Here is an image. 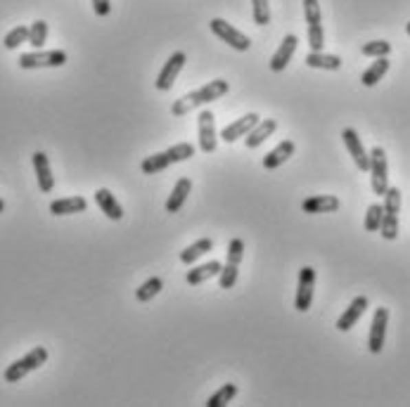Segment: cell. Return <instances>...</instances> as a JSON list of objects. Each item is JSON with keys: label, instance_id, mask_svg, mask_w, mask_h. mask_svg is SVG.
<instances>
[{"label": "cell", "instance_id": "1", "mask_svg": "<svg viewBox=\"0 0 410 407\" xmlns=\"http://www.w3.org/2000/svg\"><path fill=\"white\" fill-rule=\"evenodd\" d=\"M228 90H230V85H228L226 78L209 81L206 85H202V88H197V90H193V93H188V95H183V98L175 100L171 104V114L173 116H185V114H190L193 109H197V107L221 100Z\"/></svg>", "mask_w": 410, "mask_h": 407}, {"label": "cell", "instance_id": "2", "mask_svg": "<svg viewBox=\"0 0 410 407\" xmlns=\"http://www.w3.org/2000/svg\"><path fill=\"white\" fill-rule=\"evenodd\" d=\"M382 208L385 213H382L380 234L387 242H393L398 237V211H401V190L398 187H387Z\"/></svg>", "mask_w": 410, "mask_h": 407}, {"label": "cell", "instance_id": "3", "mask_svg": "<svg viewBox=\"0 0 410 407\" xmlns=\"http://www.w3.org/2000/svg\"><path fill=\"white\" fill-rule=\"evenodd\" d=\"M45 362H47V348H43V346L31 348L24 358H19V360H14L12 365H8V369H5V382L17 384L19 379H24L26 374L34 372V369L43 367Z\"/></svg>", "mask_w": 410, "mask_h": 407}, {"label": "cell", "instance_id": "4", "mask_svg": "<svg viewBox=\"0 0 410 407\" xmlns=\"http://www.w3.org/2000/svg\"><path fill=\"white\" fill-rule=\"evenodd\" d=\"M242 256H244V242L239 237L230 239V244H228L226 265L221 267V275H218L221 289H233V287H235L237 272H239V263H242Z\"/></svg>", "mask_w": 410, "mask_h": 407}, {"label": "cell", "instance_id": "5", "mask_svg": "<svg viewBox=\"0 0 410 407\" xmlns=\"http://www.w3.org/2000/svg\"><path fill=\"white\" fill-rule=\"evenodd\" d=\"M370 183L372 192L380 197H385L389 187V164H387V152L382 147H372L370 152Z\"/></svg>", "mask_w": 410, "mask_h": 407}, {"label": "cell", "instance_id": "6", "mask_svg": "<svg viewBox=\"0 0 410 407\" xmlns=\"http://www.w3.org/2000/svg\"><path fill=\"white\" fill-rule=\"evenodd\" d=\"M65 64H67L65 50H36L19 57V67L22 69H50V67H65Z\"/></svg>", "mask_w": 410, "mask_h": 407}, {"label": "cell", "instance_id": "7", "mask_svg": "<svg viewBox=\"0 0 410 407\" xmlns=\"http://www.w3.org/2000/svg\"><path fill=\"white\" fill-rule=\"evenodd\" d=\"M211 31H214V36H218L223 43H228V45L233 47V50H239V52H247L249 47H252V41H249V36H244L242 31L235 29L233 24H228L226 19L216 17L211 19Z\"/></svg>", "mask_w": 410, "mask_h": 407}, {"label": "cell", "instance_id": "8", "mask_svg": "<svg viewBox=\"0 0 410 407\" xmlns=\"http://www.w3.org/2000/svg\"><path fill=\"white\" fill-rule=\"evenodd\" d=\"M197 135H199V149L206 154L216 152V119H214V111L204 109L199 111L197 116Z\"/></svg>", "mask_w": 410, "mask_h": 407}, {"label": "cell", "instance_id": "9", "mask_svg": "<svg viewBox=\"0 0 410 407\" xmlns=\"http://www.w3.org/2000/svg\"><path fill=\"white\" fill-rule=\"evenodd\" d=\"M313 289H316V270L311 265H303L299 270V287H296L294 308L299 313H306L313 303Z\"/></svg>", "mask_w": 410, "mask_h": 407}, {"label": "cell", "instance_id": "10", "mask_svg": "<svg viewBox=\"0 0 410 407\" xmlns=\"http://www.w3.org/2000/svg\"><path fill=\"white\" fill-rule=\"evenodd\" d=\"M185 62H188V57H185V52H173L171 57H169V62H164V69L159 72L157 76V90H162V93H166V90L173 88L175 78H178V74L183 72Z\"/></svg>", "mask_w": 410, "mask_h": 407}, {"label": "cell", "instance_id": "11", "mask_svg": "<svg viewBox=\"0 0 410 407\" xmlns=\"http://www.w3.org/2000/svg\"><path fill=\"white\" fill-rule=\"evenodd\" d=\"M387 324H389V308H377L372 315V324H370V336H367V348L370 353H382L387 339Z\"/></svg>", "mask_w": 410, "mask_h": 407}, {"label": "cell", "instance_id": "12", "mask_svg": "<svg viewBox=\"0 0 410 407\" xmlns=\"http://www.w3.org/2000/svg\"><path fill=\"white\" fill-rule=\"evenodd\" d=\"M342 140L346 144V149H349V154H351V159H354V164L358 166L360 170L370 168V154L365 152L363 142H360L358 133H356L354 128H344V131H342Z\"/></svg>", "mask_w": 410, "mask_h": 407}, {"label": "cell", "instance_id": "13", "mask_svg": "<svg viewBox=\"0 0 410 407\" xmlns=\"http://www.w3.org/2000/svg\"><path fill=\"white\" fill-rule=\"evenodd\" d=\"M296 45H299V38H296L294 34H290V36H285L280 43V47L275 50V55L270 57V72H285L287 69V64L292 62V57H294V52H296Z\"/></svg>", "mask_w": 410, "mask_h": 407}, {"label": "cell", "instance_id": "14", "mask_svg": "<svg viewBox=\"0 0 410 407\" xmlns=\"http://www.w3.org/2000/svg\"><path fill=\"white\" fill-rule=\"evenodd\" d=\"M34 170H36V180H39V190L43 195H50L55 190V178H52L50 170V159H47L45 152H36L34 157Z\"/></svg>", "mask_w": 410, "mask_h": 407}, {"label": "cell", "instance_id": "15", "mask_svg": "<svg viewBox=\"0 0 410 407\" xmlns=\"http://www.w3.org/2000/svg\"><path fill=\"white\" fill-rule=\"evenodd\" d=\"M261 119H259V114H254V111H249V114H244L239 121H233L230 126H226L221 131V140L223 142H235L239 140V138H244L249 131H252L254 126H257Z\"/></svg>", "mask_w": 410, "mask_h": 407}, {"label": "cell", "instance_id": "16", "mask_svg": "<svg viewBox=\"0 0 410 407\" xmlns=\"http://www.w3.org/2000/svg\"><path fill=\"white\" fill-rule=\"evenodd\" d=\"M339 206H342V204H339V199L334 195H316L301 201V211L311 213V216H316V213H334L339 211Z\"/></svg>", "mask_w": 410, "mask_h": 407}, {"label": "cell", "instance_id": "17", "mask_svg": "<svg viewBox=\"0 0 410 407\" xmlns=\"http://www.w3.org/2000/svg\"><path fill=\"white\" fill-rule=\"evenodd\" d=\"M365 310H367V296H356L354 301L349 303V308L342 313V318L337 320V324H334V327H337L339 331H349L351 327H354L360 318H363Z\"/></svg>", "mask_w": 410, "mask_h": 407}, {"label": "cell", "instance_id": "18", "mask_svg": "<svg viewBox=\"0 0 410 407\" xmlns=\"http://www.w3.org/2000/svg\"><path fill=\"white\" fill-rule=\"evenodd\" d=\"M95 201H98L100 211H102L109 221H121V218H124V206L116 201V197L111 195L107 187H100V190L95 192Z\"/></svg>", "mask_w": 410, "mask_h": 407}, {"label": "cell", "instance_id": "19", "mask_svg": "<svg viewBox=\"0 0 410 407\" xmlns=\"http://www.w3.org/2000/svg\"><path fill=\"white\" fill-rule=\"evenodd\" d=\"M294 149L296 147H294V142H292V140H282L278 147L270 149V152L263 157V168L266 170H275L278 166L285 164L290 157H294Z\"/></svg>", "mask_w": 410, "mask_h": 407}, {"label": "cell", "instance_id": "20", "mask_svg": "<svg viewBox=\"0 0 410 407\" xmlns=\"http://www.w3.org/2000/svg\"><path fill=\"white\" fill-rule=\"evenodd\" d=\"M88 208V201L83 197H62L50 204L52 216H72V213H83Z\"/></svg>", "mask_w": 410, "mask_h": 407}, {"label": "cell", "instance_id": "21", "mask_svg": "<svg viewBox=\"0 0 410 407\" xmlns=\"http://www.w3.org/2000/svg\"><path fill=\"white\" fill-rule=\"evenodd\" d=\"M275 128H278V121L275 119H263V121H259L257 126L252 128V131L247 133V140H244V144H247L249 149H257L261 142L263 140H268L270 135L275 133Z\"/></svg>", "mask_w": 410, "mask_h": 407}, {"label": "cell", "instance_id": "22", "mask_svg": "<svg viewBox=\"0 0 410 407\" xmlns=\"http://www.w3.org/2000/svg\"><path fill=\"white\" fill-rule=\"evenodd\" d=\"M221 261H209V263H204V265H197L193 267V270H188V275H185V280H188V285L190 287H197V285H202V282H206V280H211V277H216V275H221Z\"/></svg>", "mask_w": 410, "mask_h": 407}, {"label": "cell", "instance_id": "23", "mask_svg": "<svg viewBox=\"0 0 410 407\" xmlns=\"http://www.w3.org/2000/svg\"><path fill=\"white\" fill-rule=\"evenodd\" d=\"M190 190H193V180H190V178H180L178 183H175V187H173L171 197L166 199V213L180 211V208H183V204H185V199H188Z\"/></svg>", "mask_w": 410, "mask_h": 407}, {"label": "cell", "instance_id": "24", "mask_svg": "<svg viewBox=\"0 0 410 407\" xmlns=\"http://www.w3.org/2000/svg\"><path fill=\"white\" fill-rule=\"evenodd\" d=\"M389 72V57H377L375 62L370 64V67L363 72V76H360V83L365 85V88H372V85H377L385 78V74Z\"/></svg>", "mask_w": 410, "mask_h": 407}, {"label": "cell", "instance_id": "25", "mask_svg": "<svg viewBox=\"0 0 410 407\" xmlns=\"http://www.w3.org/2000/svg\"><path fill=\"white\" fill-rule=\"evenodd\" d=\"M214 249V242H211L209 237H204V239H197L195 244H190L188 249H183L180 251V261H183L185 265H193L195 261H199L204 254H209V251Z\"/></svg>", "mask_w": 410, "mask_h": 407}, {"label": "cell", "instance_id": "26", "mask_svg": "<svg viewBox=\"0 0 410 407\" xmlns=\"http://www.w3.org/2000/svg\"><path fill=\"white\" fill-rule=\"evenodd\" d=\"M306 64L311 69H325V72H337L342 67V57L337 55H325V52H308Z\"/></svg>", "mask_w": 410, "mask_h": 407}, {"label": "cell", "instance_id": "27", "mask_svg": "<svg viewBox=\"0 0 410 407\" xmlns=\"http://www.w3.org/2000/svg\"><path fill=\"white\" fill-rule=\"evenodd\" d=\"M171 166V159H169L166 152H157L152 157H145V162L140 164V170L145 175H154V173H162Z\"/></svg>", "mask_w": 410, "mask_h": 407}, {"label": "cell", "instance_id": "28", "mask_svg": "<svg viewBox=\"0 0 410 407\" xmlns=\"http://www.w3.org/2000/svg\"><path fill=\"white\" fill-rule=\"evenodd\" d=\"M164 289V282H162V277H150V280L145 282V285H140L138 287V292H136V298L140 303H147V301H152L154 296H157L159 292Z\"/></svg>", "mask_w": 410, "mask_h": 407}, {"label": "cell", "instance_id": "29", "mask_svg": "<svg viewBox=\"0 0 410 407\" xmlns=\"http://www.w3.org/2000/svg\"><path fill=\"white\" fill-rule=\"evenodd\" d=\"M235 395H237L235 384H223V386L218 388L209 400H206V407H226L233 398H235Z\"/></svg>", "mask_w": 410, "mask_h": 407}, {"label": "cell", "instance_id": "30", "mask_svg": "<svg viewBox=\"0 0 410 407\" xmlns=\"http://www.w3.org/2000/svg\"><path fill=\"white\" fill-rule=\"evenodd\" d=\"M47 41V21L43 19H36L34 24L29 26V43L39 50V47H43Z\"/></svg>", "mask_w": 410, "mask_h": 407}, {"label": "cell", "instance_id": "31", "mask_svg": "<svg viewBox=\"0 0 410 407\" xmlns=\"http://www.w3.org/2000/svg\"><path fill=\"white\" fill-rule=\"evenodd\" d=\"M166 154H169V159H171V164L188 162L190 157H195V144H190V142H178V144H173V147H169Z\"/></svg>", "mask_w": 410, "mask_h": 407}, {"label": "cell", "instance_id": "32", "mask_svg": "<svg viewBox=\"0 0 410 407\" xmlns=\"http://www.w3.org/2000/svg\"><path fill=\"white\" fill-rule=\"evenodd\" d=\"M382 213H385L382 204H370V206H367V211H365V223H363L367 232H380Z\"/></svg>", "mask_w": 410, "mask_h": 407}, {"label": "cell", "instance_id": "33", "mask_svg": "<svg viewBox=\"0 0 410 407\" xmlns=\"http://www.w3.org/2000/svg\"><path fill=\"white\" fill-rule=\"evenodd\" d=\"M360 52H363L365 57H389L391 55V43L389 41H370L365 43L363 47H360Z\"/></svg>", "mask_w": 410, "mask_h": 407}, {"label": "cell", "instance_id": "34", "mask_svg": "<svg viewBox=\"0 0 410 407\" xmlns=\"http://www.w3.org/2000/svg\"><path fill=\"white\" fill-rule=\"evenodd\" d=\"M252 14L257 26H268L270 24V5L268 0H252Z\"/></svg>", "mask_w": 410, "mask_h": 407}, {"label": "cell", "instance_id": "35", "mask_svg": "<svg viewBox=\"0 0 410 407\" xmlns=\"http://www.w3.org/2000/svg\"><path fill=\"white\" fill-rule=\"evenodd\" d=\"M24 41H29V26H14V29L5 36L3 45L8 47V50H14V47H19Z\"/></svg>", "mask_w": 410, "mask_h": 407}, {"label": "cell", "instance_id": "36", "mask_svg": "<svg viewBox=\"0 0 410 407\" xmlns=\"http://www.w3.org/2000/svg\"><path fill=\"white\" fill-rule=\"evenodd\" d=\"M308 45H311L313 52H323V45H325L323 24H308Z\"/></svg>", "mask_w": 410, "mask_h": 407}, {"label": "cell", "instance_id": "37", "mask_svg": "<svg viewBox=\"0 0 410 407\" xmlns=\"http://www.w3.org/2000/svg\"><path fill=\"white\" fill-rule=\"evenodd\" d=\"M303 17L308 24H321V3L318 0H303Z\"/></svg>", "mask_w": 410, "mask_h": 407}, {"label": "cell", "instance_id": "38", "mask_svg": "<svg viewBox=\"0 0 410 407\" xmlns=\"http://www.w3.org/2000/svg\"><path fill=\"white\" fill-rule=\"evenodd\" d=\"M93 10H95L98 17H107V14L111 12V3L109 0H93Z\"/></svg>", "mask_w": 410, "mask_h": 407}, {"label": "cell", "instance_id": "39", "mask_svg": "<svg viewBox=\"0 0 410 407\" xmlns=\"http://www.w3.org/2000/svg\"><path fill=\"white\" fill-rule=\"evenodd\" d=\"M3 211H5V201L0 199V213H3Z\"/></svg>", "mask_w": 410, "mask_h": 407}, {"label": "cell", "instance_id": "40", "mask_svg": "<svg viewBox=\"0 0 410 407\" xmlns=\"http://www.w3.org/2000/svg\"><path fill=\"white\" fill-rule=\"evenodd\" d=\"M406 31H408V36H410V21H408V24H406Z\"/></svg>", "mask_w": 410, "mask_h": 407}]
</instances>
